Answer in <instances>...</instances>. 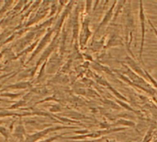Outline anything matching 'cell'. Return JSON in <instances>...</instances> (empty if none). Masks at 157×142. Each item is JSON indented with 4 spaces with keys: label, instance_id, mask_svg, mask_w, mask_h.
<instances>
[{
    "label": "cell",
    "instance_id": "obj_3",
    "mask_svg": "<svg viewBox=\"0 0 157 142\" xmlns=\"http://www.w3.org/2000/svg\"><path fill=\"white\" fill-rule=\"evenodd\" d=\"M112 10H113V6H112V7L110 8V10L108 12L107 16H105L104 19L102 20V22H101V23H100V25L98 26V30H97V32H98V30H100V29H101V28H102V27H103V26H104L106 23H108V21L110 19V18H111L110 16H111V14H112Z\"/></svg>",
    "mask_w": 157,
    "mask_h": 142
},
{
    "label": "cell",
    "instance_id": "obj_4",
    "mask_svg": "<svg viewBox=\"0 0 157 142\" xmlns=\"http://www.w3.org/2000/svg\"><path fill=\"white\" fill-rule=\"evenodd\" d=\"M149 22H150V20H149ZM150 24H151V26H152V28H153V30H154L155 33V35H156V36H157V30H156V29H155V26H154V25H153V24H152L151 22H150Z\"/></svg>",
    "mask_w": 157,
    "mask_h": 142
},
{
    "label": "cell",
    "instance_id": "obj_1",
    "mask_svg": "<svg viewBox=\"0 0 157 142\" xmlns=\"http://www.w3.org/2000/svg\"><path fill=\"white\" fill-rule=\"evenodd\" d=\"M141 9H140V18H141V27H142V43H141V49H140V59L142 60L143 57V50L144 44V37H145V18H144V12L143 7V3H140Z\"/></svg>",
    "mask_w": 157,
    "mask_h": 142
},
{
    "label": "cell",
    "instance_id": "obj_2",
    "mask_svg": "<svg viewBox=\"0 0 157 142\" xmlns=\"http://www.w3.org/2000/svg\"><path fill=\"white\" fill-rule=\"evenodd\" d=\"M127 60H128V63H129V64L131 65V67H132V68H133L134 70H136V71H137V72H138L139 74L143 75L144 77L145 76V75L144 74V72L142 71V69L140 68V67H139V66H138V65H137V64H136V63H135V62L133 61V60H132V59H131L130 57H127Z\"/></svg>",
    "mask_w": 157,
    "mask_h": 142
}]
</instances>
